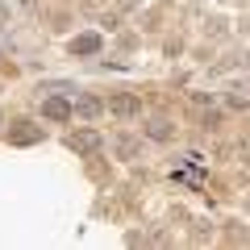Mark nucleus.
I'll return each mask as SVG.
<instances>
[{
  "label": "nucleus",
  "instance_id": "nucleus-5",
  "mask_svg": "<svg viewBox=\"0 0 250 250\" xmlns=\"http://www.w3.org/2000/svg\"><path fill=\"white\" fill-rule=\"evenodd\" d=\"M75 117H83V121H96L100 113H104V100L100 96H92V92H75Z\"/></svg>",
  "mask_w": 250,
  "mask_h": 250
},
{
  "label": "nucleus",
  "instance_id": "nucleus-4",
  "mask_svg": "<svg viewBox=\"0 0 250 250\" xmlns=\"http://www.w3.org/2000/svg\"><path fill=\"white\" fill-rule=\"evenodd\" d=\"M42 117H46V121H71V117H75V104H71V100H62V96H46L42 100Z\"/></svg>",
  "mask_w": 250,
  "mask_h": 250
},
{
  "label": "nucleus",
  "instance_id": "nucleus-7",
  "mask_svg": "<svg viewBox=\"0 0 250 250\" xmlns=\"http://www.w3.org/2000/svg\"><path fill=\"white\" fill-rule=\"evenodd\" d=\"M146 134H150L154 142H167V138L175 134V129H171V121H150V125H146Z\"/></svg>",
  "mask_w": 250,
  "mask_h": 250
},
{
  "label": "nucleus",
  "instance_id": "nucleus-8",
  "mask_svg": "<svg viewBox=\"0 0 250 250\" xmlns=\"http://www.w3.org/2000/svg\"><path fill=\"white\" fill-rule=\"evenodd\" d=\"M117 154H121V159H134V154H138V142H129V138H125V142L117 146Z\"/></svg>",
  "mask_w": 250,
  "mask_h": 250
},
{
  "label": "nucleus",
  "instance_id": "nucleus-2",
  "mask_svg": "<svg viewBox=\"0 0 250 250\" xmlns=\"http://www.w3.org/2000/svg\"><path fill=\"white\" fill-rule=\"evenodd\" d=\"M104 108L113 117H125V121H129V117H142V100H138L134 92H113V96L104 100Z\"/></svg>",
  "mask_w": 250,
  "mask_h": 250
},
{
  "label": "nucleus",
  "instance_id": "nucleus-1",
  "mask_svg": "<svg viewBox=\"0 0 250 250\" xmlns=\"http://www.w3.org/2000/svg\"><path fill=\"white\" fill-rule=\"evenodd\" d=\"M67 146H71L75 154H83V159H92V154L104 150V134H100V129H92V125H80V129L67 138Z\"/></svg>",
  "mask_w": 250,
  "mask_h": 250
},
{
  "label": "nucleus",
  "instance_id": "nucleus-6",
  "mask_svg": "<svg viewBox=\"0 0 250 250\" xmlns=\"http://www.w3.org/2000/svg\"><path fill=\"white\" fill-rule=\"evenodd\" d=\"M100 46H104L100 34H75L71 38V54L75 59H92V54H100Z\"/></svg>",
  "mask_w": 250,
  "mask_h": 250
},
{
  "label": "nucleus",
  "instance_id": "nucleus-3",
  "mask_svg": "<svg viewBox=\"0 0 250 250\" xmlns=\"http://www.w3.org/2000/svg\"><path fill=\"white\" fill-rule=\"evenodd\" d=\"M42 138H46V129L34 121H13L9 125V146H38Z\"/></svg>",
  "mask_w": 250,
  "mask_h": 250
}]
</instances>
